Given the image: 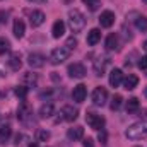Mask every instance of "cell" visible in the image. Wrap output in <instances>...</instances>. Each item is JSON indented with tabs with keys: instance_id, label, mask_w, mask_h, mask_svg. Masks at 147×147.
I'll use <instances>...</instances> for the list:
<instances>
[{
	"instance_id": "7402d4cb",
	"label": "cell",
	"mask_w": 147,
	"mask_h": 147,
	"mask_svg": "<svg viewBox=\"0 0 147 147\" xmlns=\"http://www.w3.org/2000/svg\"><path fill=\"white\" fill-rule=\"evenodd\" d=\"M14 36L16 38H22L24 36V33H26V26H24V22L21 21V19H16L14 21Z\"/></svg>"
},
{
	"instance_id": "44dd1931",
	"label": "cell",
	"mask_w": 147,
	"mask_h": 147,
	"mask_svg": "<svg viewBox=\"0 0 147 147\" xmlns=\"http://www.w3.org/2000/svg\"><path fill=\"white\" fill-rule=\"evenodd\" d=\"M99 39H101V31H99L98 28H94V29H91V31L87 33V45L94 46Z\"/></svg>"
},
{
	"instance_id": "ba28073f",
	"label": "cell",
	"mask_w": 147,
	"mask_h": 147,
	"mask_svg": "<svg viewBox=\"0 0 147 147\" xmlns=\"http://www.w3.org/2000/svg\"><path fill=\"white\" fill-rule=\"evenodd\" d=\"M45 62H46V57L41 55V53H31L29 58H28V63H29L31 69H41L45 65Z\"/></svg>"
},
{
	"instance_id": "8992f818",
	"label": "cell",
	"mask_w": 147,
	"mask_h": 147,
	"mask_svg": "<svg viewBox=\"0 0 147 147\" xmlns=\"http://www.w3.org/2000/svg\"><path fill=\"white\" fill-rule=\"evenodd\" d=\"M108 101V91L105 87H96L92 91V103L96 106H105Z\"/></svg>"
},
{
	"instance_id": "d6986e66",
	"label": "cell",
	"mask_w": 147,
	"mask_h": 147,
	"mask_svg": "<svg viewBox=\"0 0 147 147\" xmlns=\"http://www.w3.org/2000/svg\"><path fill=\"white\" fill-rule=\"evenodd\" d=\"M63 33H65V24H63V21H55V22H53V28H51L53 38H62Z\"/></svg>"
},
{
	"instance_id": "7bdbcfd3",
	"label": "cell",
	"mask_w": 147,
	"mask_h": 147,
	"mask_svg": "<svg viewBox=\"0 0 147 147\" xmlns=\"http://www.w3.org/2000/svg\"><path fill=\"white\" fill-rule=\"evenodd\" d=\"M137 147H139V146H137Z\"/></svg>"
},
{
	"instance_id": "d590c367",
	"label": "cell",
	"mask_w": 147,
	"mask_h": 147,
	"mask_svg": "<svg viewBox=\"0 0 147 147\" xmlns=\"http://www.w3.org/2000/svg\"><path fill=\"white\" fill-rule=\"evenodd\" d=\"M7 12H0V24H3V22H7Z\"/></svg>"
},
{
	"instance_id": "1f68e13d",
	"label": "cell",
	"mask_w": 147,
	"mask_h": 147,
	"mask_svg": "<svg viewBox=\"0 0 147 147\" xmlns=\"http://www.w3.org/2000/svg\"><path fill=\"white\" fill-rule=\"evenodd\" d=\"M24 140H26V135H24V134H17V135H16V142H14V144H16V147H19V146H22V144H24Z\"/></svg>"
},
{
	"instance_id": "7a4b0ae2",
	"label": "cell",
	"mask_w": 147,
	"mask_h": 147,
	"mask_svg": "<svg viewBox=\"0 0 147 147\" xmlns=\"http://www.w3.org/2000/svg\"><path fill=\"white\" fill-rule=\"evenodd\" d=\"M69 26H70V29L74 33H80L86 28V17H84V14L80 10L72 9L69 12Z\"/></svg>"
},
{
	"instance_id": "52a82bcc",
	"label": "cell",
	"mask_w": 147,
	"mask_h": 147,
	"mask_svg": "<svg viewBox=\"0 0 147 147\" xmlns=\"http://www.w3.org/2000/svg\"><path fill=\"white\" fill-rule=\"evenodd\" d=\"M67 72H69V75L72 79H82V77H86L87 70H86V67L82 63H70L69 69H67Z\"/></svg>"
},
{
	"instance_id": "d6a6232c",
	"label": "cell",
	"mask_w": 147,
	"mask_h": 147,
	"mask_svg": "<svg viewBox=\"0 0 147 147\" xmlns=\"http://www.w3.org/2000/svg\"><path fill=\"white\" fill-rule=\"evenodd\" d=\"M65 46H67V48H69V50H74V48H75V46H77V39H75V38H69V39H67V45H65Z\"/></svg>"
},
{
	"instance_id": "603a6c76",
	"label": "cell",
	"mask_w": 147,
	"mask_h": 147,
	"mask_svg": "<svg viewBox=\"0 0 147 147\" xmlns=\"http://www.w3.org/2000/svg\"><path fill=\"white\" fill-rule=\"evenodd\" d=\"M12 135V128L10 125H2L0 127V144H5Z\"/></svg>"
},
{
	"instance_id": "f35d334b",
	"label": "cell",
	"mask_w": 147,
	"mask_h": 147,
	"mask_svg": "<svg viewBox=\"0 0 147 147\" xmlns=\"http://www.w3.org/2000/svg\"><path fill=\"white\" fill-rule=\"evenodd\" d=\"M144 50H146V51H147V39H146V41H144Z\"/></svg>"
},
{
	"instance_id": "b9f144b4",
	"label": "cell",
	"mask_w": 147,
	"mask_h": 147,
	"mask_svg": "<svg viewBox=\"0 0 147 147\" xmlns=\"http://www.w3.org/2000/svg\"><path fill=\"white\" fill-rule=\"evenodd\" d=\"M142 2H146V3H147V0H142Z\"/></svg>"
},
{
	"instance_id": "ab89813d",
	"label": "cell",
	"mask_w": 147,
	"mask_h": 147,
	"mask_svg": "<svg viewBox=\"0 0 147 147\" xmlns=\"http://www.w3.org/2000/svg\"><path fill=\"white\" fill-rule=\"evenodd\" d=\"M144 96H146V98H147V87H146V89H144Z\"/></svg>"
},
{
	"instance_id": "5b68a950",
	"label": "cell",
	"mask_w": 147,
	"mask_h": 147,
	"mask_svg": "<svg viewBox=\"0 0 147 147\" xmlns=\"http://www.w3.org/2000/svg\"><path fill=\"white\" fill-rule=\"evenodd\" d=\"M17 118H19L22 123H28L29 118H33V108H31V105H29L28 101H24V99H22V103H21L19 108H17Z\"/></svg>"
},
{
	"instance_id": "5bb4252c",
	"label": "cell",
	"mask_w": 147,
	"mask_h": 147,
	"mask_svg": "<svg viewBox=\"0 0 147 147\" xmlns=\"http://www.w3.org/2000/svg\"><path fill=\"white\" fill-rule=\"evenodd\" d=\"M123 82V72L120 69H113L110 72V86L111 87H118Z\"/></svg>"
},
{
	"instance_id": "8fae6325",
	"label": "cell",
	"mask_w": 147,
	"mask_h": 147,
	"mask_svg": "<svg viewBox=\"0 0 147 147\" xmlns=\"http://www.w3.org/2000/svg\"><path fill=\"white\" fill-rule=\"evenodd\" d=\"M45 12L43 10H33L31 14H29V22H31V26L33 28H39L43 22H45Z\"/></svg>"
},
{
	"instance_id": "6da1fadb",
	"label": "cell",
	"mask_w": 147,
	"mask_h": 147,
	"mask_svg": "<svg viewBox=\"0 0 147 147\" xmlns=\"http://www.w3.org/2000/svg\"><path fill=\"white\" fill-rule=\"evenodd\" d=\"M125 135H127V139H130V140H142V139H146L147 137V123L139 121V123L130 125V127L127 128Z\"/></svg>"
},
{
	"instance_id": "74e56055",
	"label": "cell",
	"mask_w": 147,
	"mask_h": 147,
	"mask_svg": "<svg viewBox=\"0 0 147 147\" xmlns=\"http://www.w3.org/2000/svg\"><path fill=\"white\" fill-rule=\"evenodd\" d=\"M28 2H33V3H45L46 0H28Z\"/></svg>"
},
{
	"instance_id": "ffe728a7",
	"label": "cell",
	"mask_w": 147,
	"mask_h": 147,
	"mask_svg": "<svg viewBox=\"0 0 147 147\" xmlns=\"http://www.w3.org/2000/svg\"><path fill=\"white\" fill-rule=\"evenodd\" d=\"M53 113H55L53 103H45V105L39 108V116H41V118H50V116H53Z\"/></svg>"
},
{
	"instance_id": "4fadbf2b",
	"label": "cell",
	"mask_w": 147,
	"mask_h": 147,
	"mask_svg": "<svg viewBox=\"0 0 147 147\" xmlns=\"http://www.w3.org/2000/svg\"><path fill=\"white\" fill-rule=\"evenodd\" d=\"M108 63H110L108 57H98V60H94V74L96 75H103Z\"/></svg>"
},
{
	"instance_id": "f1b7e54d",
	"label": "cell",
	"mask_w": 147,
	"mask_h": 147,
	"mask_svg": "<svg viewBox=\"0 0 147 147\" xmlns=\"http://www.w3.org/2000/svg\"><path fill=\"white\" fill-rule=\"evenodd\" d=\"M121 103H123V98H121L120 94H116V96H113V99H111V105H110V108H111L113 111L120 110V106H121Z\"/></svg>"
},
{
	"instance_id": "277c9868",
	"label": "cell",
	"mask_w": 147,
	"mask_h": 147,
	"mask_svg": "<svg viewBox=\"0 0 147 147\" xmlns=\"http://www.w3.org/2000/svg\"><path fill=\"white\" fill-rule=\"evenodd\" d=\"M86 121L94 130H103L105 128V123H106V120L101 115H96V113H87L86 115Z\"/></svg>"
},
{
	"instance_id": "2e32d148",
	"label": "cell",
	"mask_w": 147,
	"mask_h": 147,
	"mask_svg": "<svg viewBox=\"0 0 147 147\" xmlns=\"http://www.w3.org/2000/svg\"><path fill=\"white\" fill-rule=\"evenodd\" d=\"M137 84H139V77L134 75V74H128V75L125 77V80H123V87H125L127 91H134V89L137 87Z\"/></svg>"
},
{
	"instance_id": "4dcf8cb0",
	"label": "cell",
	"mask_w": 147,
	"mask_h": 147,
	"mask_svg": "<svg viewBox=\"0 0 147 147\" xmlns=\"http://www.w3.org/2000/svg\"><path fill=\"white\" fill-rule=\"evenodd\" d=\"M135 26H137L139 31H147V19L144 16H139V17L135 19Z\"/></svg>"
},
{
	"instance_id": "7c38bea8",
	"label": "cell",
	"mask_w": 147,
	"mask_h": 147,
	"mask_svg": "<svg viewBox=\"0 0 147 147\" xmlns=\"http://www.w3.org/2000/svg\"><path fill=\"white\" fill-rule=\"evenodd\" d=\"M99 24H101V28H111V26L115 24V14H113L111 10L101 12V16H99Z\"/></svg>"
},
{
	"instance_id": "83f0119b",
	"label": "cell",
	"mask_w": 147,
	"mask_h": 147,
	"mask_svg": "<svg viewBox=\"0 0 147 147\" xmlns=\"http://www.w3.org/2000/svg\"><path fill=\"white\" fill-rule=\"evenodd\" d=\"M82 2H84V5H86L89 10H92V12L101 7V0H82Z\"/></svg>"
},
{
	"instance_id": "d4e9b609",
	"label": "cell",
	"mask_w": 147,
	"mask_h": 147,
	"mask_svg": "<svg viewBox=\"0 0 147 147\" xmlns=\"http://www.w3.org/2000/svg\"><path fill=\"white\" fill-rule=\"evenodd\" d=\"M140 108V103H139V99L137 98H130L128 101H127V113H137Z\"/></svg>"
},
{
	"instance_id": "cb8c5ba5",
	"label": "cell",
	"mask_w": 147,
	"mask_h": 147,
	"mask_svg": "<svg viewBox=\"0 0 147 147\" xmlns=\"http://www.w3.org/2000/svg\"><path fill=\"white\" fill-rule=\"evenodd\" d=\"M22 84H24L26 87H34V86L38 84V77L34 75V74H31V72L24 74V77H22Z\"/></svg>"
},
{
	"instance_id": "3957f363",
	"label": "cell",
	"mask_w": 147,
	"mask_h": 147,
	"mask_svg": "<svg viewBox=\"0 0 147 147\" xmlns=\"http://www.w3.org/2000/svg\"><path fill=\"white\" fill-rule=\"evenodd\" d=\"M70 57V50L67 46H60V48H55L51 53H50V62L53 65H60L62 62H65L67 58Z\"/></svg>"
},
{
	"instance_id": "e575fe53",
	"label": "cell",
	"mask_w": 147,
	"mask_h": 147,
	"mask_svg": "<svg viewBox=\"0 0 147 147\" xmlns=\"http://www.w3.org/2000/svg\"><path fill=\"white\" fill-rule=\"evenodd\" d=\"M82 146H84V147H94V140L87 137V139H84V142H82Z\"/></svg>"
},
{
	"instance_id": "e0dca14e",
	"label": "cell",
	"mask_w": 147,
	"mask_h": 147,
	"mask_svg": "<svg viewBox=\"0 0 147 147\" xmlns=\"http://www.w3.org/2000/svg\"><path fill=\"white\" fill-rule=\"evenodd\" d=\"M9 67H10V70H14V72H17V70L22 67L21 53H12V55H10V58H9Z\"/></svg>"
},
{
	"instance_id": "60d3db41",
	"label": "cell",
	"mask_w": 147,
	"mask_h": 147,
	"mask_svg": "<svg viewBox=\"0 0 147 147\" xmlns=\"http://www.w3.org/2000/svg\"><path fill=\"white\" fill-rule=\"evenodd\" d=\"M28 147H38V146H36V144H29Z\"/></svg>"
},
{
	"instance_id": "9a60e30c",
	"label": "cell",
	"mask_w": 147,
	"mask_h": 147,
	"mask_svg": "<svg viewBox=\"0 0 147 147\" xmlns=\"http://www.w3.org/2000/svg\"><path fill=\"white\" fill-rule=\"evenodd\" d=\"M82 137H84V128H82V127H72V128H69V132H67V139L72 140V142L80 140Z\"/></svg>"
},
{
	"instance_id": "4316f807",
	"label": "cell",
	"mask_w": 147,
	"mask_h": 147,
	"mask_svg": "<svg viewBox=\"0 0 147 147\" xmlns=\"http://www.w3.org/2000/svg\"><path fill=\"white\" fill-rule=\"evenodd\" d=\"M10 51V41L7 38H0V55H5Z\"/></svg>"
},
{
	"instance_id": "836d02e7",
	"label": "cell",
	"mask_w": 147,
	"mask_h": 147,
	"mask_svg": "<svg viewBox=\"0 0 147 147\" xmlns=\"http://www.w3.org/2000/svg\"><path fill=\"white\" fill-rule=\"evenodd\" d=\"M139 67H140L142 70H147V55L139 58Z\"/></svg>"
},
{
	"instance_id": "8d00e7d4",
	"label": "cell",
	"mask_w": 147,
	"mask_h": 147,
	"mask_svg": "<svg viewBox=\"0 0 147 147\" xmlns=\"http://www.w3.org/2000/svg\"><path fill=\"white\" fill-rule=\"evenodd\" d=\"M99 140L101 142H106V132L105 130H99Z\"/></svg>"
},
{
	"instance_id": "484cf974",
	"label": "cell",
	"mask_w": 147,
	"mask_h": 147,
	"mask_svg": "<svg viewBox=\"0 0 147 147\" xmlns=\"http://www.w3.org/2000/svg\"><path fill=\"white\" fill-rule=\"evenodd\" d=\"M50 137H51V134L48 130H45V128H39L36 132V139L39 142H46V140H50Z\"/></svg>"
},
{
	"instance_id": "f546056e",
	"label": "cell",
	"mask_w": 147,
	"mask_h": 147,
	"mask_svg": "<svg viewBox=\"0 0 147 147\" xmlns=\"http://www.w3.org/2000/svg\"><path fill=\"white\" fill-rule=\"evenodd\" d=\"M28 91H29V87H26L24 84H22V86H17V87H16V96H17L19 99H26Z\"/></svg>"
},
{
	"instance_id": "30bf717a",
	"label": "cell",
	"mask_w": 147,
	"mask_h": 147,
	"mask_svg": "<svg viewBox=\"0 0 147 147\" xmlns=\"http://www.w3.org/2000/svg\"><path fill=\"white\" fill-rule=\"evenodd\" d=\"M77 116H79V111L75 110L74 106H63L62 111H60V118L62 120H67V121H74V120H77Z\"/></svg>"
},
{
	"instance_id": "ac0fdd59",
	"label": "cell",
	"mask_w": 147,
	"mask_h": 147,
	"mask_svg": "<svg viewBox=\"0 0 147 147\" xmlns=\"http://www.w3.org/2000/svg\"><path fill=\"white\" fill-rule=\"evenodd\" d=\"M120 48V39H118V34H110V36L106 38V50H110V51H116Z\"/></svg>"
},
{
	"instance_id": "9c48e42d",
	"label": "cell",
	"mask_w": 147,
	"mask_h": 147,
	"mask_svg": "<svg viewBox=\"0 0 147 147\" xmlns=\"http://www.w3.org/2000/svg\"><path fill=\"white\" fill-rule=\"evenodd\" d=\"M86 96H87V87L84 86V84H79V86H75L72 91V99L75 103H82L84 99H86Z\"/></svg>"
}]
</instances>
